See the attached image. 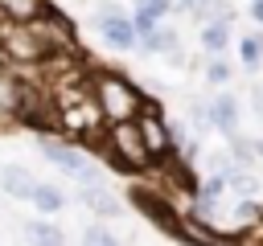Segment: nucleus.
Here are the masks:
<instances>
[{"mask_svg": "<svg viewBox=\"0 0 263 246\" xmlns=\"http://www.w3.org/2000/svg\"><path fill=\"white\" fill-rule=\"evenodd\" d=\"M29 86L33 82H25L21 70H12V66L0 61V119H16V111L29 98Z\"/></svg>", "mask_w": 263, "mask_h": 246, "instance_id": "obj_7", "label": "nucleus"}, {"mask_svg": "<svg viewBox=\"0 0 263 246\" xmlns=\"http://www.w3.org/2000/svg\"><path fill=\"white\" fill-rule=\"evenodd\" d=\"M0 61L12 70H41L49 61V49L29 20L0 16Z\"/></svg>", "mask_w": 263, "mask_h": 246, "instance_id": "obj_3", "label": "nucleus"}, {"mask_svg": "<svg viewBox=\"0 0 263 246\" xmlns=\"http://www.w3.org/2000/svg\"><path fill=\"white\" fill-rule=\"evenodd\" d=\"M238 57H242V66H259L263 61V37H242L238 41Z\"/></svg>", "mask_w": 263, "mask_h": 246, "instance_id": "obj_17", "label": "nucleus"}, {"mask_svg": "<svg viewBox=\"0 0 263 246\" xmlns=\"http://www.w3.org/2000/svg\"><path fill=\"white\" fill-rule=\"evenodd\" d=\"M259 217H263V209H259L255 201H238V205H234V221H238V225H255Z\"/></svg>", "mask_w": 263, "mask_h": 246, "instance_id": "obj_18", "label": "nucleus"}, {"mask_svg": "<svg viewBox=\"0 0 263 246\" xmlns=\"http://www.w3.org/2000/svg\"><path fill=\"white\" fill-rule=\"evenodd\" d=\"M41 8L45 0H0V16H12V20H33Z\"/></svg>", "mask_w": 263, "mask_h": 246, "instance_id": "obj_15", "label": "nucleus"}, {"mask_svg": "<svg viewBox=\"0 0 263 246\" xmlns=\"http://www.w3.org/2000/svg\"><path fill=\"white\" fill-rule=\"evenodd\" d=\"M99 152H103V156H107V164H111V168H119V172H148V168H156V160H152V152H148V144H144V135H140L136 119L107 123Z\"/></svg>", "mask_w": 263, "mask_h": 246, "instance_id": "obj_2", "label": "nucleus"}, {"mask_svg": "<svg viewBox=\"0 0 263 246\" xmlns=\"http://www.w3.org/2000/svg\"><path fill=\"white\" fill-rule=\"evenodd\" d=\"M251 16H255V20L263 25V0H251Z\"/></svg>", "mask_w": 263, "mask_h": 246, "instance_id": "obj_22", "label": "nucleus"}, {"mask_svg": "<svg viewBox=\"0 0 263 246\" xmlns=\"http://www.w3.org/2000/svg\"><path fill=\"white\" fill-rule=\"evenodd\" d=\"M82 242H90V246H111L115 234H111L107 225H86V230H82Z\"/></svg>", "mask_w": 263, "mask_h": 246, "instance_id": "obj_20", "label": "nucleus"}, {"mask_svg": "<svg viewBox=\"0 0 263 246\" xmlns=\"http://www.w3.org/2000/svg\"><path fill=\"white\" fill-rule=\"evenodd\" d=\"M132 25H136V33L144 37V33H152V29L160 25V16H152L148 8H140V4H136V12H132Z\"/></svg>", "mask_w": 263, "mask_h": 246, "instance_id": "obj_19", "label": "nucleus"}, {"mask_svg": "<svg viewBox=\"0 0 263 246\" xmlns=\"http://www.w3.org/2000/svg\"><path fill=\"white\" fill-rule=\"evenodd\" d=\"M82 201H86V205H90L99 217H115V213H119V201H115V197L103 189V180H95V184H82Z\"/></svg>", "mask_w": 263, "mask_h": 246, "instance_id": "obj_10", "label": "nucleus"}, {"mask_svg": "<svg viewBox=\"0 0 263 246\" xmlns=\"http://www.w3.org/2000/svg\"><path fill=\"white\" fill-rule=\"evenodd\" d=\"M210 127H218L222 135L238 131V98L234 94H214V102H210Z\"/></svg>", "mask_w": 263, "mask_h": 246, "instance_id": "obj_9", "label": "nucleus"}, {"mask_svg": "<svg viewBox=\"0 0 263 246\" xmlns=\"http://www.w3.org/2000/svg\"><path fill=\"white\" fill-rule=\"evenodd\" d=\"M205 78H210V82H226V78H230V66H226V61H210V66H205Z\"/></svg>", "mask_w": 263, "mask_h": 246, "instance_id": "obj_21", "label": "nucleus"}, {"mask_svg": "<svg viewBox=\"0 0 263 246\" xmlns=\"http://www.w3.org/2000/svg\"><path fill=\"white\" fill-rule=\"evenodd\" d=\"M95 25H99V33H103V41L111 49H136L140 45V33H136L132 16H123L115 4H99L95 8Z\"/></svg>", "mask_w": 263, "mask_h": 246, "instance_id": "obj_5", "label": "nucleus"}, {"mask_svg": "<svg viewBox=\"0 0 263 246\" xmlns=\"http://www.w3.org/2000/svg\"><path fill=\"white\" fill-rule=\"evenodd\" d=\"M136 127H140V135H144V144H148L152 160H164V156H173L177 139H173L168 123L160 119V111H156V102H152V98L140 107V115H136Z\"/></svg>", "mask_w": 263, "mask_h": 246, "instance_id": "obj_6", "label": "nucleus"}, {"mask_svg": "<svg viewBox=\"0 0 263 246\" xmlns=\"http://www.w3.org/2000/svg\"><path fill=\"white\" fill-rule=\"evenodd\" d=\"M127 201H132L156 230H164L168 238H181V213L173 209V201L164 197V189H144V184H140V189L127 193Z\"/></svg>", "mask_w": 263, "mask_h": 246, "instance_id": "obj_4", "label": "nucleus"}, {"mask_svg": "<svg viewBox=\"0 0 263 246\" xmlns=\"http://www.w3.org/2000/svg\"><path fill=\"white\" fill-rule=\"evenodd\" d=\"M251 98H255V111L263 115V86H255V94H251Z\"/></svg>", "mask_w": 263, "mask_h": 246, "instance_id": "obj_23", "label": "nucleus"}, {"mask_svg": "<svg viewBox=\"0 0 263 246\" xmlns=\"http://www.w3.org/2000/svg\"><path fill=\"white\" fill-rule=\"evenodd\" d=\"M0 189H4L8 197H16V201H33L37 180H33L29 168H21V164H4V168H0Z\"/></svg>", "mask_w": 263, "mask_h": 246, "instance_id": "obj_8", "label": "nucleus"}, {"mask_svg": "<svg viewBox=\"0 0 263 246\" xmlns=\"http://www.w3.org/2000/svg\"><path fill=\"white\" fill-rule=\"evenodd\" d=\"M33 205H37L41 213H58V209L66 205V193H62L58 184H41V180H37V189H33Z\"/></svg>", "mask_w": 263, "mask_h": 246, "instance_id": "obj_13", "label": "nucleus"}, {"mask_svg": "<svg viewBox=\"0 0 263 246\" xmlns=\"http://www.w3.org/2000/svg\"><path fill=\"white\" fill-rule=\"evenodd\" d=\"M140 45H144L148 53H177V49H181V41H177V33H173L168 25H156L152 33H144Z\"/></svg>", "mask_w": 263, "mask_h": 246, "instance_id": "obj_11", "label": "nucleus"}, {"mask_svg": "<svg viewBox=\"0 0 263 246\" xmlns=\"http://www.w3.org/2000/svg\"><path fill=\"white\" fill-rule=\"evenodd\" d=\"M251 148H255V156H259V160H263V139H255V144H251Z\"/></svg>", "mask_w": 263, "mask_h": 246, "instance_id": "obj_24", "label": "nucleus"}, {"mask_svg": "<svg viewBox=\"0 0 263 246\" xmlns=\"http://www.w3.org/2000/svg\"><path fill=\"white\" fill-rule=\"evenodd\" d=\"M86 82H90V98H95V107H99V115H103L107 123L136 119L140 107L148 102V94H144L132 78H123V74H115V70H90Z\"/></svg>", "mask_w": 263, "mask_h": 246, "instance_id": "obj_1", "label": "nucleus"}, {"mask_svg": "<svg viewBox=\"0 0 263 246\" xmlns=\"http://www.w3.org/2000/svg\"><path fill=\"white\" fill-rule=\"evenodd\" d=\"M222 176H226V184H230V189H234L238 197H251V193L259 189V184H255V176H251V172H238L234 164H230V168H226Z\"/></svg>", "mask_w": 263, "mask_h": 246, "instance_id": "obj_16", "label": "nucleus"}, {"mask_svg": "<svg viewBox=\"0 0 263 246\" xmlns=\"http://www.w3.org/2000/svg\"><path fill=\"white\" fill-rule=\"evenodd\" d=\"M21 234H25L29 242H49V246H62V242H66V230H58V225H49V221H29Z\"/></svg>", "mask_w": 263, "mask_h": 246, "instance_id": "obj_14", "label": "nucleus"}, {"mask_svg": "<svg viewBox=\"0 0 263 246\" xmlns=\"http://www.w3.org/2000/svg\"><path fill=\"white\" fill-rule=\"evenodd\" d=\"M201 45L218 57V53L230 45V20H205V25H201Z\"/></svg>", "mask_w": 263, "mask_h": 246, "instance_id": "obj_12", "label": "nucleus"}]
</instances>
